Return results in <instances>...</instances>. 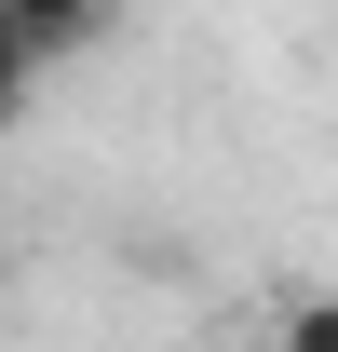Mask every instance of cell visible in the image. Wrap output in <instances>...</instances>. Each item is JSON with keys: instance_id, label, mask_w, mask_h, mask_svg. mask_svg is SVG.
<instances>
[{"instance_id": "6da1fadb", "label": "cell", "mask_w": 338, "mask_h": 352, "mask_svg": "<svg viewBox=\"0 0 338 352\" xmlns=\"http://www.w3.org/2000/svg\"><path fill=\"white\" fill-rule=\"evenodd\" d=\"M0 14H14V41L41 54V82H54V68H82V54L109 41V0H0Z\"/></svg>"}, {"instance_id": "3957f363", "label": "cell", "mask_w": 338, "mask_h": 352, "mask_svg": "<svg viewBox=\"0 0 338 352\" xmlns=\"http://www.w3.org/2000/svg\"><path fill=\"white\" fill-rule=\"evenodd\" d=\"M27 109H41V54L14 41V14H0V135L27 122Z\"/></svg>"}, {"instance_id": "7a4b0ae2", "label": "cell", "mask_w": 338, "mask_h": 352, "mask_svg": "<svg viewBox=\"0 0 338 352\" xmlns=\"http://www.w3.org/2000/svg\"><path fill=\"white\" fill-rule=\"evenodd\" d=\"M271 352H338V298H325V285L271 311Z\"/></svg>"}]
</instances>
